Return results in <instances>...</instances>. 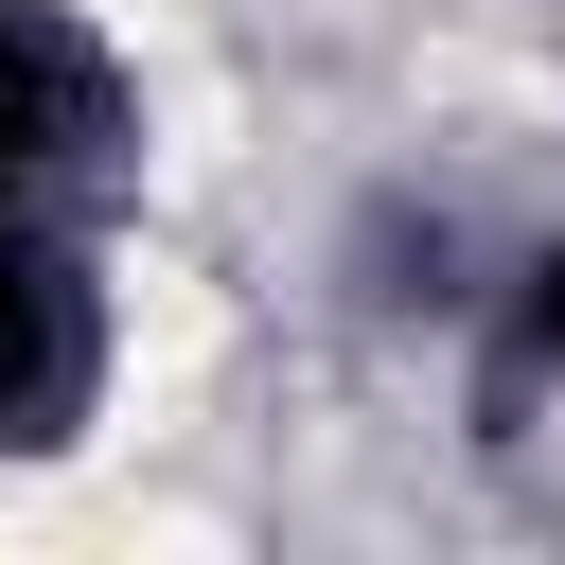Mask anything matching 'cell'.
<instances>
[{
    "label": "cell",
    "mask_w": 565,
    "mask_h": 565,
    "mask_svg": "<svg viewBox=\"0 0 565 565\" xmlns=\"http://www.w3.org/2000/svg\"><path fill=\"white\" fill-rule=\"evenodd\" d=\"M512 371H565V230H547L530 282H512Z\"/></svg>",
    "instance_id": "3"
},
{
    "label": "cell",
    "mask_w": 565,
    "mask_h": 565,
    "mask_svg": "<svg viewBox=\"0 0 565 565\" xmlns=\"http://www.w3.org/2000/svg\"><path fill=\"white\" fill-rule=\"evenodd\" d=\"M88 124H106V53L53 0H0V194H35L53 159H88Z\"/></svg>",
    "instance_id": "2"
},
{
    "label": "cell",
    "mask_w": 565,
    "mask_h": 565,
    "mask_svg": "<svg viewBox=\"0 0 565 565\" xmlns=\"http://www.w3.org/2000/svg\"><path fill=\"white\" fill-rule=\"evenodd\" d=\"M88 388H106V300L53 247V212L0 194V459H53L88 424Z\"/></svg>",
    "instance_id": "1"
}]
</instances>
